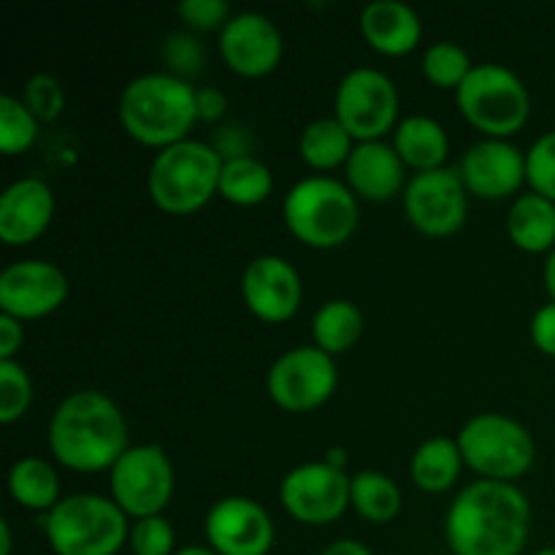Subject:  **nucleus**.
Here are the masks:
<instances>
[{"mask_svg": "<svg viewBox=\"0 0 555 555\" xmlns=\"http://www.w3.org/2000/svg\"><path fill=\"white\" fill-rule=\"evenodd\" d=\"M358 27L363 41L385 57H404L415 52L423 38L421 14L401 0H372L361 9Z\"/></svg>", "mask_w": 555, "mask_h": 555, "instance_id": "21", "label": "nucleus"}, {"mask_svg": "<svg viewBox=\"0 0 555 555\" xmlns=\"http://www.w3.org/2000/svg\"><path fill=\"white\" fill-rule=\"evenodd\" d=\"M534 555H555V547H542V551H537Z\"/></svg>", "mask_w": 555, "mask_h": 555, "instance_id": "47", "label": "nucleus"}, {"mask_svg": "<svg viewBox=\"0 0 555 555\" xmlns=\"http://www.w3.org/2000/svg\"><path fill=\"white\" fill-rule=\"evenodd\" d=\"M455 103L472 128L486 139H504L524 130L531 114L529 87L507 65L477 63L469 79L455 90Z\"/></svg>", "mask_w": 555, "mask_h": 555, "instance_id": "7", "label": "nucleus"}, {"mask_svg": "<svg viewBox=\"0 0 555 555\" xmlns=\"http://www.w3.org/2000/svg\"><path fill=\"white\" fill-rule=\"evenodd\" d=\"M22 101L38 122H54L65 112V90L52 74H36L22 87Z\"/></svg>", "mask_w": 555, "mask_h": 555, "instance_id": "35", "label": "nucleus"}, {"mask_svg": "<svg viewBox=\"0 0 555 555\" xmlns=\"http://www.w3.org/2000/svg\"><path fill=\"white\" fill-rule=\"evenodd\" d=\"M529 531V496L515 482H472L444 515V540L453 555H520Z\"/></svg>", "mask_w": 555, "mask_h": 555, "instance_id": "1", "label": "nucleus"}, {"mask_svg": "<svg viewBox=\"0 0 555 555\" xmlns=\"http://www.w3.org/2000/svg\"><path fill=\"white\" fill-rule=\"evenodd\" d=\"M195 106H198V122H217L225 117L228 98L217 87H198L195 92Z\"/></svg>", "mask_w": 555, "mask_h": 555, "instance_id": "40", "label": "nucleus"}, {"mask_svg": "<svg viewBox=\"0 0 555 555\" xmlns=\"http://www.w3.org/2000/svg\"><path fill=\"white\" fill-rule=\"evenodd\" d=\"M195 87L173 74H141L119 92L117 117L125 133L141 146L168 150L190 139V130L198 122Z\"/></svg>", "mask_w": 555, "mask_h": 555, "instance_id": "3", "label": "nucleus"}, {"mask_svg": "<svg viewBox=\"0 0 555 555\" xmlns=\"http://www.w3.org/2000/svg\"><path fill=\"white\" fill-rule=\"evenodd\" d=\"M38 119L22 98H0V150L3 155L14 157L30 150L38 141Z\"/></svg>", "mask_w": 555, "mask_h": 555, "instance_id": "31", "label": "nucleus"}, {"mask_svg": "<svg viewBox=\"0 0 555 555\" xmlns=\"http://www.w3.org/2000/svg\"><path fill=\"white\" fill-rule=\"evenodd\" d=\"M390 144L399 152L404 166L412 168L415 173L444 168V160H448L450 152L448 130L442 128V122H437L434 117H426V114H412V117L401 119L396 125Z\"/></svg>", "mask_w": 555, "mask_h": 555, "instance_id": "22", "label": "nucleus"}, {"mask_svg": "<svg viewBox=\"0 0 555 555\" xmlns=\"http://www.w3.org/2000/svg\"><path fill=\"white\" fill-rule=\"evenodd\" d=\"M222 163L209 141L184 139L157 152L146 173V193L166 215H195L220 195Z\"/></svg>", "mask_w": 555, "mask_h": 555, "instance_id": "5", "label": "nucleus"}, {"mask_svg": "<svg viewBox=\"0 0 555 555\" xmlns=\"http://www.w3.org/2000/svg\"><path fill=\"white\" fill-rule=\"evenodd\" d=\"M282 220L293 238L312 249H336L356 233L361 209L347 182L325 173L304 177L282 201Z\"/></svg>", "mask_w": 555, "mask_h": 555, "instance_id": "4", "label": "nucleus"}, {"mask_svg": "<svg viewBox=\"0 0 555 555\" xmlns=\"http://www.w3.org/2000/svg\"><path fill=\"white\" fill-rule=\"evenodd\" d=\"M177 14L193 30H222L233 11L225 0H182L177 5Z\"/></svg>", "mask_w": 555, "mask_h": 555, "instance_id": "37", "label": "nucleus"}, {"mask_svg": "<svg viewBox=\"0 0 555 555\" xmlns=\"http://www.w3.org/2000/svg\"><path fill=\"white\" fill-rule=\"evenodd\" d=\"M11 545H14V537H11L9 520H0V555H11Z\"/></svg>", "mask_w": 555, "mask_h": 555, "instance_id": "45", "label": "nucleus"}, {"mask_svg": "<svg viewBox=\"0 0 555 555\" xmlns=\"http://www.w3.org/2000/svg\"><path fill=\"white\" fill-rule=\"evenodd\" d=\"M68 274L52 260H20L0 274V314L22 320H41L68 301Z\"/></svg>", "mask_w": 555, "mask_h": 555, "instance_id": "14", "label": "nucleus"}, {"mask_svg": "<svg viewBox=\"0 0 555 555\" xmlns=\"http://www.w3.org/2000/svg\"><path fill=\"white\" fill-rule=\"evenodd\" d=\"M320 555H374V553L358 540H336L331 542V545Z\"/></svg>", "mask_w": 555, "mask_h": 555, "instance_id": "42", "label": "nucleus"}, {"mask_svg": "<svg viewBox=\"0 0 555 555\" xmlns=\"http://www.w3.org/2000/svg\"><path fill=\"white\" fill-rule=\"evenodd\" d=\"M339 385L336 358L314 345L291 347L269 369L266 390L280 410L307 415L320 410Z\"/></svg>", "mask_w": 555, "mask_h": 555, "instance_id": "11", "label": "nucleus"}, {"mask_svg": "<svg viewBox=\"0 0 555 555\" xmlns=\"http://www.w3.org/2000/svg\"><path fill=\"white\" fill-rule=\"evenodd\" d=\"M130 553L133 555H173L177 547V531L166 515L133 520L130 526Z\"/></svg>", "mask_w": 555, "mask_h": 555, "instance_id": "33", "label": "nucleus"}, {"mask_svg": "<svg viewBox=\"0 0 555 555\" xmlns=\"http://www.w3.org/2000/svg\"><path fill=\"white\" fill-rule=\"evenodd\" d=\"M401 204L417 233L428 238H448L464 228L469 215V190L459 168L444 166L437 171L412 173Z\"/></svg>", "mask_w": 555, "mask_h": 555, "instance_id": "12", "label": "nucleus"}, {"mask_svg": "<svg viewBox=\"0 0 555 555\" xmlns=\"http://www.w3.org/2000/svg\"><path fill=\"white\" fill-rule=\"evenodd\" d=\"M363 328H366V318L358 304L347 298H331L312 318L314 347L334 358L345 356L361 341Z\"/></svg>", "mask_w": 555, "mask_h": 555, "instance_id": "26", "label": "nucleus"}, {"mask_svg": "<svg viewBox=\"0 0 555 555\" xmlns=\"http://www.w3.org/2000/svg\"><path fill=\"white\" fill-rule=\"evenodd\" d=\"M531 341L542 356L555 358V301L545 304L531 318Z\"/></svg>", "mask_w": 555, "mask_h": 555, "instance_id": "38", "label": "nucleus"}, {"mask_svg": "<svg viewBox=\"0 0 555 555\" xmlns=\"http://www.w3.org/2000/svg\"><path fill=\"white\" fill-rule=\"evenodd\" d=\"M25 345V328L22 320L0 314V361H16V352Z\"/></svg>", "mask_w": 555, "mask_h": 555, "instance_id": "41", "label": "nucleus"}, {"mask_svg": "<svg viewBox=\"0 0 555 555\" xmlns=\"http://www.w3.org/2000/svg\"><path fill=\"white\" fill-rule=\"evenodd\" d=\"M9 493L20 507L43 515L52 513L63 502L57 469L38 455L14 461L9 469Z\"/></svg>", "mask_w": 555, "mask_h": 555, "instance_id": "25", "label": "nucleus"}, {"mask_svg": "<svg viewBox=\"0 0 555 555\" xmlns=\"http://www.w3.org/2000/svg\"><path fill=\"white\" fill-rule=\"evenodd\" d=\"M54 220V193L43 179L25 177L0 195V242L27 247L49 231Z\"/></svg>", "mask_w": 555, "mask_h": 555, "instance_id": "19", "label": "nucleus"}, {"mask_svg": "<svg viewBox=\"0 0 555 555\" xmlns=\"http://www.w3.org/2000/svg\"><path fill=\"white\" fill-rule=\"evenodd\" d=\"M163 63L171 68L168 74L188 79L190 74H198L201 65H204V47L190 33H173L163 43Z\"/></svg>", "mask_w": 555, "mask_h": 555, "instance_id": "36", "label": "nucleus"}, {"mask_svg": "<svg viewBox=\"0 0 555 555\" xmlns=\"http://www.w3.org/2000/svg\"><path fill=\"white\" fill-rule=\"evenodd\" d=\"M526 182L531 193H540L555 204V130L542 133L526 150Z\"/></svg>", "mask_w": 555, "mask_h": 555, "instance_id": "34", "label": "nucleus"}, {"mask_svg": "<svg viewBox=\"0 0 555 555\" xmlns=\"http://www.w3.org/2000/svg\"><path fill=\"white\" fill-rule=\"evenodd\" d=\"M464 455L453 437H431L412 453L410 477L421 491L448 493L459 482Z\"/></svg>", "mask_w": 555, "mask_h": 555, "instance_id": "24", "label": "nucleus"}, {"mask_svg": "<svg viewBox=\"0 0 555 555\" xmlns=\"http://www.w3.org/2000/svg\"><path fill=\"white\" fill-rule=\"evenodd\" d=\"M43 534L54 555H117L128 545V515L101 493L65 496L43 515Z\"/></svg>", "mask_w": 555, "mask_h": 555, "instance_id": "6", "label": "nucleus"}, {"mask_svg": "<svg viewBox=\"0 0 555 555\" xmlns=\"http://www.w3.org/2000/svg\"><path fill=\"white\" fill-rule=\"evenodd\" d=\"M33 404V379L20 361H0V423L14 426Z\"/></svg>", "mask_w": 555, "mask_h": 555, "instance_id": "32", "label": "nucleus"}, {"mask_svg": "<svg viewBox=\"0 0 555 555\" xmlns=\"http://www.w3.org/2000/svg\"><path fill=\"white\" fill-rule=\"evenodd\" d=\"M211 146H215L217 155H220L222 160L253 155V141H249V135L244 133V128H238V125H225V128L217 133L215 144Z\"/></svg>", "mask_w": 555, "mask_h": 555, "instance_id": "39", "label": "nucleus"}, {"mask_svg": "<svg viewBox=\"0 0 555 555\" xmlns=\"http://www.w3.org/2000/svg\"><path fill=\"white\" fill-rule=\"evenodd\" d=\"M542 280H545L547 296H551V301H555V249L545 258V269H542Z\"/></svg>", "mask_w": 555, "mask_h": 555, "instance_id": "43", "label": "nucleus"}, {"mask_svg": "<svg viewBox=\"0 0 555 555\" xmlns=\"http://www.w3.org/2000/svg\"><path fill=\"white\" fill-rule=\"evenodd\" d=\"M423 76L439 90H459L475 70L469 52L455 41H437L423 52Z\"/></svg>", "mask_w": 555, "mask_h": 555, "instance_id": "30", "label": "nucleus"}, {"mask_svg": "<svg viewBox=\"0 0 555 555\" xmlns=\"http://www.w3.org/2000/svg\"><path fill=\"white\" fill-rule=\"evenodd\" d=\"M242 298L249 312L263 323H287L301 309V274L280 255H258L242 274Z\"/></svg>", "mask_w": 555, "mask_h": 555, "instance_id": "17", "label": "nucleus"}, {"mask_svg": "<svg viewBox=\"0 0 555 555\" xmlns=\"http://www.w3.org/2000/svg\"><path fill=\"white\" fill-rule=\"evenodd\" d=\"M325 464L334 466V469L347 472V450L345 448H328L325 450Z\"/></svg>", "mask_w": 555, "mask_h": 555, "instance_id": "44", "label": "nucleus"}, {"mask_svg": "<svg viewBox=\"0 0 555 555\" xmlns=\"http://www.w3.org/2000/svg\"><path fill=\"white\" fill-rule=\"evenodd\" d=\"M401 504V488L385 472L363 469L350 477V507L369 524H390L399 518Z\"/></svg>", "mask_w": 555, "mask_h": 555, "instance_id": "28", "label": "nucleus"}, {"mask_svg": "<svg viewBox=\"0 0 555 555\" xmlns=\"http://www.w3.org/2000/svg\"><path fill=\"white\" fill-rule=\"evenodd\" d=\"M459 173L466 190L477 198H509L526 182V152H520L513 141L482 139L464 152Z\"/></svg>", "mask_w": 555, "mask_h": 555, "instance_id": "18", "label": "nucleus"}, {"mask_svg": "<svg viewBox=\"0 0 555 555\" xmlns=\"http://www.w3.org/2000/svg\"><path fill=\"white\" fill-rule=\"evenodd\" d=\"M49 453L60 466L81 475L112 472L130 448L128 421L117 401L95 388L74 390L52 412Z\"/></svg>", "mask_w": 555, "mask_h": 555, "instance_id": "2", "label": "nucleus"}, {"mask_svg": "<svg viewBox=\"0 0 555 555\" xmlns=\"http://www.w3.org/2000/svg\"><path fill=\"white\" fill-rule=\"evenodd\" d=\"M274 193V173L260 157L244 155L222 163L220 198L233 206H258Z\"/></svg>", "mask_w": 555, "mask_h": 555, "instance_id": "29", "label": "nucleus"}, {"mask_svg": "<svg viewBox=\"0 0 555 555\" xmlns=\"http://www.w3.org/2000/svg\"><path fill=\"white\" fill-rule=\"evenodd\" d=\"M206 545L220 555H269L274 547V520L249 496H225L206 513Z\"/></svg>", "mask_w": 555, "mask_h": 555, "instance_id": "15", "label": "nucleus"}, {"mask_svg": "<svg viewBox=\"0 0 555 555\" xmlns=\"http://www.w3.org/2000/svg\"><path fill=\"white\" fill-rule=\"evenodd\" d=\"M173 488H177V475L160 444H130L108 472L112 502L133 520L166 513L173 499Z\"/></svg>", "mask_w": 555, "mask_h": 555, "instance_id": "9", "label": "nucleus"}, {"mask_svg": "<svg viewBox=\"0 0 555 555\" xmlns=\"http://www.w3.org/2000/svg\"><path fill=\"white\" fill-rule=\"evenodd\" d=\"M347 188L356 193V198L385 204V201L404 195L406 188V166L388 141H361L352 150L350 160L345 166Z\"/></svg>", "mask_w": 555, "mask_h": 555, "instance_id": "20", "label": "nucleus"}, {"mask_svg": "<svg viewBox=\"0 0 555 555\" xmlns=\"http://www.w3.org/2000/svg\"><path fill=\"white\" fill-rule=\"evenodd\" d=\"M399 108L401 101L396 81L369 65L347 70L336 87L334 117L345 125L356 144L383 141L401 122Z\"/></svg>", "mask_w": 555, "mask_h": 555, "instance_id": "10", "label": "nucleus"}, {"mask_svg": "<svg viewBox=\"0 0 555 555\" xmlns=\"http://www.w3.org/2000/svg\"><path fill=\"white\" fill-rule=\"evenodd\" d=\"M352 150H356V139L336 117L312 119L298 139V155L314 171H334V168L347 166Z\"/></svg>", "mask_w": 555, "mask_h": 555, "instance_id": "27", "label": "nucleus"}, {"mask_svg": "<svg viewBox=\"0 0 555 555\" xmlns=\"http://www.w3.org/2000/svg\"><path fill=\"white\" fill-rule=\"evenodd\" d=\"M507 236L529 255L555 249V204L540 193H524L507 211Z\"/></svg>", "mask_w": 555, "mask_h": 555, "instance_id": "23", "label": "nucleus"}, {"mask_svg": "<svg viewBox=\"0 0 555 555\" xmlns=\"http://www.w3.org/2000/svg\"><path fill=\"white\" fill-rule=\"evenodd\" d=\"M285 513L304 526H331L350 509V475L325 461H309L282 477Z\"/></svg>", "mask_w": 555, "mask_h": 555, "instance_id": "13", "label": "nucleus"}, {"mask_svg": "<svg viewBox=\"0 0 555 555\" xmlns=\"http://www.w3.org/2000/svg\"><path fill=\"white\" fill-rule=\"evenodd\" d=\"M173 555H220V553L211 551L209 545H188V547H179Z\"/></svg>", "mask_w": 555, "mask_h": 555, "instance_id": "46", "label": "nucleus"}, {"mask_svg": "<svg viewBox=\"0 0 555 555\" xmlns=\"http://www.w3.org/2000/svg\"><path fill=\"white\" fill-rule=\"evenodd\" d=\"M464 464L480 480L515 482L534 466L537 442L529 428L502 412H480L461 426L459 437Z\"/></svg>", "mask_w": 555, "mask_h": 555, "instance_id": "8", "label": "nucleus"}, {"mask_svg": "<svg viewBox=\"0 0 555 555\" xmlns=\"http://www.w3.org/2000/svg\"><path fill=\"white\" fill-rule=\"evenodd\" d=\"M285 54V41L269 16L260 11H238L220 30V57L233 74L260 79L274 74Z\"/></svg>", "mask_w": 555, "mask_h": 555, "instance_id": "16", "label": "nucleus"}]
</instances>
